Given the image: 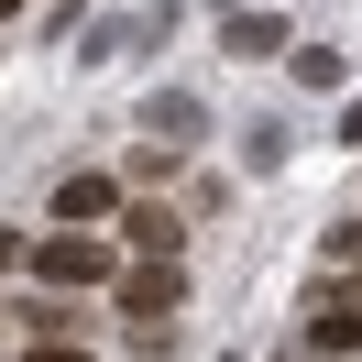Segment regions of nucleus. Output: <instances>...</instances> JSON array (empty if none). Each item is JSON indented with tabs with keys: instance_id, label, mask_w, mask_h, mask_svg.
<instances>
[{
	"instance_id": "9",
	"label": "nucleus",
	"mask_w": 362,
	"mask_h": 362,
	"mask_svg": "<svg viewBox=\"0 0 362 362\" xmlns=\"http://www.w3.org/2000/svg\"><path fill=\"white\" fill-rule=\"evenodd\" d=\"M11 264H33V242H23V230H0V274H11Z\"/></svg>"
},
{
	"instance_id": "10",
	"label": "nucleus",
	"mask_w": 362,
	"mask_h": 362,
	"mask_svg": "<svg viewBox=\"0 0 362 362\" xmlns=\"http://www.w3.org/2000/svg\"><path fill=\"white\" fill-rule=\"evenodd\" d=\"M340 143H362V99H340Z\"/></svg>"
},
{
	"instance_id": "8",
	"label": "nucleus",
	"mask_w": 362,
	"mask_h": 362,
	"mask_svg": "<svg viewBox=\"0 0 362 362\" xmlns=\"http://www.w3.org/2000/svg\"><path fill=\"white\" fill-rule=\"evenodd\" d=\"M23 362H88V351H77V340H33Z\"/></svg>"
},
{
	"instance_id": "3",
	"label": "nucleus",
	"mask_w": 362,
	"mask_h": 362,
	"mask_svg": "<svg viewBox=\"0 0 362 362\" xmlns=\"http://www.w3.org/2000/svg\"><path fill=\"white\" fill-rule=\"evenodd\" d=\"M121 209V187L99 176V165H77V176H55V230H99Z\"/></svg>"
},
{
	"instance_id": "1",
	"label": "nucleus",
	"mask_w": 362,
	"mask_h": 362,
	"mask_svg": "<svg viewBox=\"0 0 362 362\" xmlns=\"http://www.w3.org/2000/svg\"><path fill=\"white\" fill-rule=\"evenodd\" d=\"M110 296H121V318L143 329V351H165V318H176V296H187V252H132Z\"/></svg>"
},
{
	"instance_id": "11",
	"label": "nucleus",
	"mask_w": 362,
	"mask_h": 362,
	"mask_svg": "<svg viewBox=\"0 0 362 362\" xmlns=\"http://www.w3.org/2000/svg\"><path fill=\"white\" fill-rule=\"evenodd\" d=\"M0 11H23V0H0Z\"/></svg>"
},
{
	"instance_id": "6",
	"label": "nucleus",
	"mask_w": 362,
	"mask_h": 362,
	"mask_svg": "<svg viewBox=\"0 0 362 362\" xmlns=\"http://www.w3.org/2000/svg\"><path fill=\"white\" fill-rule=\"evenodd\" d=\"M132 252H187V230H176V209H132Z\"/></svg>"
},
{
	"instance_id": "4",
	"label": "nucleus",
	"mask_w": 362,
	"mask_h": 362,
	"mask_svg": "<svg viewBox=\"0 0 362 362\" xmlns=\"http://www.w3.org/2000/svg\"><path fill=\"white\" fill-rule=\"evenodd\" d=\"M308 351L318 362H351L362 351V296H318V308H308Z\"/></svg>"
},
{
	"instance_id": "2",
	"label": "nucleus",
	"mask_w": 362,
	"mask_h": 362,
	"mask_svg": "<svg viewBox=\"0 0 362 362\" xmlns=\"http://www.w3.org/2000/svg\"><path fill=\"white\" fill-rule=\"evenodd\" d=\"M23 274L77 296V286H121V252L99 242V230H55V242H33V264H23Z\"/></svg>"
},
{
	"instance_id": "7",
	"label": "nucleus",
	"mask_w": 362,
	"mask_h": 362,
	"mask_svg": "<svg viewBox=\"0 0 362 362\" xmlns=\"http://www.w3.org/2000/svg\"><path fill=\"white\" fill-rule=\"evenodd\" d=\"M329 264H351V274H362V220H340V230H329Z\"/></svg>"
},
{
	"instance_id": "5",
	"label": "nucleus",
	"mask_w": 362,
	"mask_h": 362,
	"mask_svg": "<svg viewBox=\"0 0 362 362\" xmlns=\"http://www.w3.org/2000/svg\"><path fill=\"white\" fill-rule=\"evenodd\" d=\"M274 45H286L274 11H230V55H274Z\"/></svg>"
}]
</instances>
